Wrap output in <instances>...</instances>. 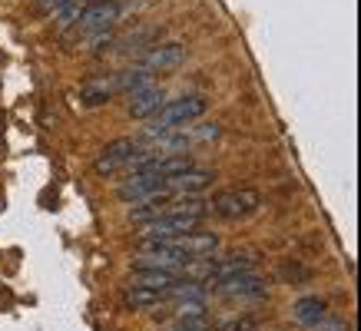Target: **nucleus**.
I'll list each match as a JSON object with an SVG mask.
<instances>
[{"mask_svg":"<svg viewBox=\"0 0 361 331\" xmlns=\"http://www.w3.org/2000/svg\"><path fill=\"white\" fill-rule=\"evenodd\" d=\"M176 318H206V298H176Z\"/></svg>","mask_w":361,"mask_h":331,"instance_id":"nucleus-18","label":"nucleus"},{"mask_svg":"<svg viewBox=\"0 0 361 331\" xmlns=\"http://www.w3.org/2000/svg\"><path fill=\"white\" fill-rule=\"evenodd\" d=\"M113 96H116V89H113V83H106V80L87 83V87L80 89V103H83V106H103V103H110Z\"/></svg>","mask_w":361,"mask_h":331,"instance_id":"nucleus-16","label":"nucleus"},{"mask_svg":"<svg viewBox=\"0 0 361 331\" xmlns=\"http://www.w3.org/2000/svg\"><path fill=\"white\" fill-rule=\"evenodd\" d=\"M183 60H186V46L183 44H159V46H149V50H146L142 66H146V70H153V73L156 70L163 73V70H176Z\"/></svg>","mask_w":361,"mask_h":331,"instance_id":"nucleus-10","label":"nucleus"},{"mask_svg":"<svg viewBox=\"0 0 361 331\" xmlns=\"http://www.w3.org/2000/svg\"><path fill=\"white\" fill-rule=\"evenodd\" d=\"M212 179L216 173H209V169H186V173H179V176H166L163 179V189L166 196H199L202 189L212 186Z\"/></svg>","mask_w":361,"mask_h":331,"instance_id":"nucleus-8","label":"nucleus"},{"mask_svg":"<svg viewBox=\"0 0 361 331\" xmlns=\"http://www.w3.org/2000/svg\"><path fill=\"white\" fill-rule=\"evenodd\" d=\"M325 315H329V305H325L322 298H315V295L298 298L295 305H292V321H295V325H302V328H315Z\"/></svg>","mask_w":361,"mask_h":331,"instance_id":"nucleus-13","label":"nucleus"},{"mask_svg":"<svg viewBox=\"0 0 361 331\" xmlns=\"http://www.w3.org/2000/svg\"><path fill=\"white\" fill-rule=\"evenodd\" d=\"M116 196H120V202H130L133 206V202H142V199L166 196V189H163V179L153 176V173H133V176L116 189Z\"/></svg>","mask_w":361,"mask_h":331,"instance_id":"nucleus-7","label":"nucleus"},{"mask_svg":"<svg viewBox=\"0 0 361 331\" xmlns=\"http://www.w3.org/2000/svg\"><path fill=\"white\" fill-rule=\"evenodd\" d=\"M259 209H262V196L255 189H226V192H219V196L209 202V212L226 222L249 219Z\"/></svg>","mask_w":361,"mask_h":331,"instance_id":"nucleus-3","label":"nucleus"},{"mask_svg":"<svg viewBox=\"0 0 361 331\" xmlns=\"http://www.w3.org/2000/svg\"><path fill=\"white\" fill-rule=\"evenodd\" d=\"M123 301H126V308H133V311H153V308H159V305H166L169 298H166V292H156V288L130 285L126 295H123Z\"/></svg>","mask_w":361,"mask_h":331,"instance_id":"nucleus-14","label":"nucleus"},{"mask_svg":"<svg viewBox=\"0 0 361 331\" xmlns=\"http://www.w3.org/2000/svg\"><path fill=\"white\" fill-rule=\"evenodd\" d=\"M83 7H87V0H63V4L54 11V27L56 30H70V27L80 20Z\"/></svg>","mask_w":361,"mask_h":331,"instance_id":"nucleus-17","label":"nucleus"},{"mask_svg":"<svg viewBox=\"0 0 361 331\" xmlns=\"http://www.w3.org/2000/svg\"><path fill=\"white\" fill-rule=\"evenodd\" d=\"M315 331H348V325H345V321H338V318H329V315H325V318L315 325Z\"/></svg>","mask_w":361,"mask_h":331,"instance_id":"nucleus-19","label":"nucleus"},{"mask_svg":"<svg viewBox=\"0 0 361 331\" xmlns=\"http://www.w3.org/2000/svg\"><path fill=\"white\" fill-rule=\"evenodd\" d=\"M189 255L169 239V242H140L136 255V268H169V272H183Z\"/></svg>","mask_w":361,"mask_h":331,"instance_id":"nucleus-5","label":"nucleus"},{"mask_svg":"<svg viewBox=\"0 0 361 331\" xmlns=\"http://www.w3.org/2000/svg\"><path fill=\"white\" fill-rule=\"evenodd\" d=\"M163 103H166L163 89L153 87V83H146V87H140V89H133L130 93V116H136V120H149Z\"/></svg>","mask_w":361,"mask_h":331,"instance_id":"nucleus-11","label":"nucleus"},{"mask_svg":"<svg viewBox=\"0 0 361 331\" xmlns=\"http://www.w3.org/2000/svg\"><path fill=\"white\" fill-rule=\"evenodd\" d=\"M179 278H183V272H169V268H136L133 272V285L169 292V285H176Z\"/></svg>","mask_w":361,"mask_h":331,"instance_id":"nucleus-15","label":"nucleus"},{"mask_svg":"<svg viewBox=\"0 0 361 331\" xmlns=\"http://www.w3.org/2000/svg\"><path fill=\"white\" fill-rule=\"evenodd\" d=\"M206 99L202 96H179V99H169L163 103L159 110L149 116V136H159V132H169L176 126H186V123L199 120L206 113Z\"/></svg>","mask_w":361,"mask_h":331,"instance_id":"nucleus-1","label":"nucleus"},{"mask_svg":"<svg viewBox=\"0 0 361 331\" xmlns=\"http://www.w3.org/2000/svg\"><path fill=\"white\" fill-rule=\"evenodd\" d=\"M37 4H40V7H47V11H56L63 0H37Z\"/></svg>","mask_w":361,"mask_h":331,"instance_id":"nucleus-20","label":"nucleus"},{"mask_svg":"<svg viewBox=\"0 0 361 331\" xmlns=\"http://www.w3.org/2000/svg\"><path fill=\"white\" fill-rule=\"evenodd\" d=\"M202 225L199 216H183V212H163L159 219L142 222L136 225L140 229V242H169L176 235H186V232H196Z\"/></svg>","mask_w":361,"mask_h":331,"instance_id":"nucleus-4","label":"nucleus"},{"mask_svg":"<svg viewBox=\"0 0 361 331\" xmlns=\"http://www.w3.org/2000/svg\"><path fill=\"white\" fill-rule=\"evenodd\" d=\"M120 17V4L116 0H99V4H87L83 13H80V20L70 27L73 33L80 37H87V33H97V30H110L113 23Z\"/></svg>","mask_w":361,"mask_h":331,"instance_id":"nucleus-6","label":"nucleus"},{"mask_svg":"<svg viewBox=\"0 0 361 331\" xmlns=\"http://www.w3.org/2000/svg\"><path fill=\"white\" fill-rule=\"evenodd\" d=\"M189 258H206V255H216L219 249V235H212V232H186V235H176L173 239Z\"/></svg>","mask_w":361,"mask_h":331,"instance_id":"nucleus-12","label":"nucleus"},{"mask_svg":"<svg viewBox=\"0 0 361 331\" xmlns=\"http://www.w3.org/2000/svg\"><path fill=\"white\" fill-rule=\"evenodd\" d=\"M146 156H153V153L142 143H136V139H113V143L93 159V173H97V176H116L123 169L133 173Z\"/></svg>","mask_w":361,"mask_h":331,"instance_id":"nucleus-2","label":"nucleus"},{"mask_svg":"<svg viewBox=\"0 0 361 331\" xmlns=\"http://www.w3.org/2000/svg\"><path fill=\"white\" fill-rule=\"evenodd\" d=\"M212 288L226 298H265L269 295V282L255 275V268H252V272H242V275L226 278V282H219V285H212Z\"/></svg>","mask_w":361,"mask_h":331,"instance_id":"nucleus-9","label":"nucleus"}]
</instances>
